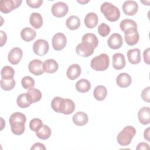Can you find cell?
Masks as SVG:
<instances>
[{
  "instance_id": "cell-1",
  "label": "cell",
  "mask_w": 150,
  "mask_h": 150,
  "mask_svg": "<svg viewBox=\"0 0 150 150\" xmlns=\"http://www.w3.org/2000/svg\"><path fill=\"white\" fill-rule=\"evenodd\" d=\"M11 131L16 135H22L25 129V124L26 121V115L20 112L12 114L9 119Z\"/></svg>"
},
{
  "instance_id": "cell-2",
  "label": "cell",
  "mask_w": 150,
  "mask_h": 150,
  "mask_svg": "<svg viewBox=\"0 0 150 150\" xmlns=\"http://www.w3.org/2000/svg\"><path fill=\"white\" fill-rule=\"evenodd\" d=\"M100 10L108 21L115 22L120 17V11L118 8L110 2H104L100 6Z\"/></svg>"
},
{
  "instance_id": "cell-3",
  "label": "cell",
  "mask_w": 150,
  "mask_h": 150,
  "mask_svg": "<svg viewBox=\"0 0 150 150\" xmlns=\"http://www.w3.org/2000/svg\"><path fill=\"white\" fill-rule=\"evenodd\" d=\"M136 134V129L132 126L125 127L118 134L117 141L121 146L128 145Z\"/></svg>"
},
{
  "instance_id": "cell-4",
  "label": "cell",
  "mask_w": 150,
  "mask_h": 150,
  "mask_svg": "<svg viewBox=\"0 0 150 150\" xmlns=\"http://www.w3.org/2000/svg\"><path fill=\"white\" fill-rule=\"evenodd\" d=\"M110 59L105 53H101L91 59L90 66L96 71H104L109 66Z\"/></svg>"
},
{
  "instance_id": "cell-5",
  "label": "cell",
  "mask_w": 150,
  "mask_h": 150,
  "mask_svg": "<svg viewBox=\"0 0 150 150\" xmlns=\"http://www.w3.org/2000/svg\"><path fill=\"white\" fill-rule=\"evenodd\" d=\"M22 2L21 0H2L0 2V11L8 13L20 6Z\"/></svg>"
},
{
  "instance_id": "cell-6",
  "label": "cell",
  "mask_w": 150,
  "mask_h": 150,
  "mask_svg": "<svg viewBox=\"0 0 150 150\" xmlns=\"http://www.w3.org/2000/svg\"><path fill=\"white\" fill-rule=\"evenodd\" d=\"M124 39L126 43L129 46L136 45L139 39L137 28H131L124 32Z\"/></svg>"
},
{
  "instance_id": "cell-7",
  "label": "cell",
  "mask_w": 150,
  "mask_h": 150,
  "mask_svg": "<svg viewBox=\"0 0 150 150\" xmlns=\"http://www.w3.org/2000/svg\"><path fill=\"white\" fill-rule=\"evenodd\" d=\"M49 49V43L45 39H38L35 41L33 45L34 53L40 56H45L48 52Z\"/></svg>"
},
{
  "instance_id": "cell-8",
  "label": "cell",
  "mask_w": 150,
  "mask_h": 150,
  "mask_svg": "<svg viewBox=\"0 0 150 150\" xmlns=\"http://www.w3.org/2000/svg\"><path fill=\"white\" fill-rule=\"evenodd\" d=\"M52 43L53 49L55 50L60 51L64 48L67 43L66 36L61 32L56 33L52 38Z\"/></svg>"
},
{
  "instance_id": "cell-9",
  "label": "cell",
  "mask_w": 150,
  "mask_h": 150,
  "mask_svg": "<svg viewBox=\"0 0 150 150\" xmlns=\"http://www.w3.org/2000/svg\"><path fill=\"white\" fill-rule=\"evenodd\" d=\"M68 11V5L63 2H58L54 4L51 9L53 15L57 18L64 16L67 13Z\"/></svg>"
},
{
  "instance_id": "cell-10",
  "label": "cell",
  "mask_w": 150,
  "mask_h": 150,
  "mask_svg": "<svg viewBox=\"0 0 150 150\" xmlns=\"http://www.w3.org/2000/svg\"><path fill=\"white\" fill-rule=\"evenodd\" d=\"M94 50V47L90 44L87 43H81L77 45L76 48L77 54L80 56L87 57L91 56Z\"/></svg>"
},
{
  "instance_id": "cell-11",
  "label": "cell",
  "mask_w": 150,
  "mask_h": 150,
  "mask_svg": "<svg viewBox=\"0 0 150 150\" xmlns=\"http://www.w3.org/2000/svg\"><path fill=\"white\" fill-rule=\"evenodd\" d=\"M28 69L29 71L35 76H40L45 72L43 63L39 59H34L30 61L28 64Z\"/></svg>"
},
{
  "instance_id": "cell-12",
  "label": "cell",
  "mask_w": 150,
  "mask_h": 150,
  "mask_svg": "<svg viewBox=\"0 0 150 150\" xmlns=\"http://www.w3.org/2000/svg\"><path fill=\"white\" fill-rule=\"evenodd\" d=\"M107 44L111 49H120L123 44V40L121 35L117 33H112L108 39Z\"/></svg>"
},
{
  "instance_id": "cell-13",
  "label": "cell",
  "mask_w": 150,
  "mask_h": 150,
  "mask_svg": "<svg viewBox=\"0 0 150 150\" xmlns=\"http://www.w3.org/2000/svg\"><path fill=\"white\" fill-rule=\"evenodd\" d=\"M23 55V52L21 49L19 47H13L12 48L8 53V61L12 64H18Z\"/></svg>"
},
{
  "instance_id": "cell-14",
  "label": "cell",
  "mask_w": 150,
  "mask_h": 150,
  "mask_svg": "<svg viewBox=\"0 0 150 150\" xmlns=\"http://www.w3.org/2000/svg\"><path fill=\"white\" fill-rule=\"evenodd\" d=\"M122 11L124 13L129 16L136 14L138 10V4L134 1H126L122 5Z\"/></svg>"
},
{
  "instance_id": "cell-15",
  "label": "cell",
  "mask_w": 150,
  "mask_h": 150,
  "mask_svg": "<svg viewBox=\"0 0 150 150\" xmlns=\"http://www.w3.org/2000/svg\"><path fill=\"white\" fill-rule=\"evenodd\" d=\"M112 60V66L116 70H121L125 66L126 62L124 55L121 53L114 54Z\"/></svg>"
},
{
  "instance_id": "cell-16",
  "label": "cell",
  "mask_w": 150,
  "mask_h": 150,
  "mask_svg": "<svg viewBox=\"0 0 150 150\" xmlns=\"http://www.w3.org/2000/svg\"><path fill=\"white\" fill-rule=\"evenodd\" d=\"M132 83L131 77L127 73H121L116 78L117 84L121 88H126L130 86Z\"/></svg>"
},
{
  "instance_id": "cell-17",
  "label": "cell",
  "mask_w": 150,
  "mask_h": 150,
  "mask_svg": "<svg viewBox=\"0 0 150 150\" xmlns=\"http://www.w3.org/2000/svg\"><path fill=\"white\" fill-rule=\"evenodd\" d=\"M65 98L60 97H55L52 100L51 107L55 112L63 114L65 107Z\"/></svg>"
},
{
  "instance_id": "cell-18",
  "label": "cell",
  "mask_w": 150,
  "mask_h": 150,
  "mask_svg": "<svg viewBox=\"0 0 150 150\" xmlns=\"http://www.w3.org/2000/svg\"><path fill=\"white\" fill-rule=\"evenodd\" d=\"M138 118L143 125H146L150 122V109L148 107H142L138 112Z\"/></svg>"
},
{
  "instance_id": "cell-19",
  "label": "cell",
  "mask_w": 150,
  "mask_h": 150,
  "mask_svg": "<svg viewBox=\"0 0 150 150\" xmlns=\"http://www.w3.org/2000/svg\"><path fill=\"white\" fill-rule=\"evenodd\" d=\"M127 57L130 63L132 64H138L141 60L140 50L138 48L129 49L127 52Z\"/></svg>"
},
{
  "instance_id": "cell-20",
  "label": "cell",
  "mask_w": 150,
  "mask_h": 150,
  "mask_svg": "<svg viewBox=\"0 0 150 150\" xmlns=\"http://www.w3.org/2000/svg\"><path fill=\"white\" fill-rule=\"evenodd\" d=\"M72 120L75 125L77 126H83L87 123L88 118L86 113L83 111H78L73 115Z\"/></svg>"
},
{
  "instance_id": "cell-21",
  "label": "cell",
  "mask_w": 150,
  "mask_h": 150,
  "mask_svg": "<svg viewBox=\"0 0 150 150\" xmlns=\"http://www.w3.org/2000/svg\"><path fill=\"white\" fill-rule=\"evenodd\" d=\"M81 72V69L80 66L78 64H73L68 67L66 75L69 79L73 80L79 77Z\"/></svg>"
},
{
  "instance_id": "cell-22",
  "label": "cell",
  "mask_w": 150,
  "mask_h": 150,
  "mask_svg": "<svg viewBox=\"0 0 150 150\" xmlns=\"http://www.w3.org/2000/svg\"><path fill=\"white\" fill-rule=\"evenodd\" d=\"M26 97L30 104L35 103L40 100L42 98V93L41 91L35 88H32L26 93Z\"/></svg>"
},
{
  "instance_id": "cell-23",
  "label": "cell",
  "mask_w": 150,
  "mask_h": 150,
  "mask_svg": "<svg viewBox=\"0 0 150 150\" xmlns=\"http://www.w3.org/2000/svg\"><path fill=\"white\" fill-rule=\"evenodd\" d=\"M98 22V18L96 13L90 12L87 13L84 18V23L87 28L91 29L95 28Z\"/></svg>"
},
{
  "instance_id": "cell-24",
  "label": "cell",
  "mask_w": 150,
  "mask_h": 150,
  "mask_svg": "<svg viewBox=\"0 0 150 150\" xmlns=\"http://www.w3.org/2000/svg\"><path fill=\"white\" fill-rule=\"evenodd\" d=\"M58 63L54 59H47L43 63V69L46 73H54L58 70Z\"/></svg>"
},
{
  "instance_id": "cell-25",
  "label": "cell",
  "mask_w": 150,
  "mask_h": 150,
  "mask_svg": "<svg viewBox=\"0 0 150 150\" xmlns=\"http://www.w3.org/2000/svg\"><path fill=\"white\" fill-rule=\"evenodd\" d=\"M29 22L30 25L35 28L39 29L43 25V18L39 13H32L29 18Z\"/></svg>"
},
{
  "instance_id": "cell-26",
  "label": "cell",
  "mask_w": 150,
  "mask_h": 150,
  "mask_svg": "<svg viewBox=\"0 0 150 150\" xmlns=\"http://www.w3.org/2000/svg\"><path fill=\"white\" fill-rule=\"evenodd\" d=\"M36 35V32L29 27L23 28L21 32V38L25 42H30L33 40Z\"/></svg>"
},
{
  "instance_id": "cell-27",
  "label": "cell",
  "mask_w": 150,
  "mask_h": 150,
  "mask_svg": "<svg viewBox=\"0 0 150 150\" xmlns=\"http://www.w3.org/2000/svg\"><path fill=\"white\" fill-rule=\"evenodd\" d=\"M107 95V90L104 86L99 85L96 86L93 91L94 97L98 101L104 100Z\"/></svg>"
},
{
  "instance_id": "cell-28",
  "label": "cell",
  "mask_w": 150,
  "mask_h": 150,
  "mask_svg": "<svg viewBox=\"0 0 150 150\" xmlns=\"http://www.w3.org/2000/svg\"><path fill=\"white\" fill-rule=\"evenodd\" d=\"M91 88L90 82L86 79H81L77 81L76 84V89L80 93H86L88 92Z\"/></svg>"
},
{
  "instance_id": "cell-29",
  "label": "cell",
  "mask_w": 150,
  "mask_h": 150,
  "mask_svg": "<svg viewBox=\"0 0 150 150\" xmlns=\"http://www.w3.org/2000/svg\"><path fill=\"white\" fill-rule=\"evenodd\" d=\"M83 43H87L92 45L94 49L96 48L98 45V39L96 35L91 33H87L84 34L81 39Z\"/></svg>"
},
{
  "instance_id": "cell-30",
  "label": "cell",
  "mask_w": 150,
  "mask_h": 150,
  "mask_svg": "<svg viewBox=\"0 0 150 150\" xmlns=\"http://www.w3.org/2000/svg\"><path fill=\"white\" fill-rule=\"evenodd\" d=\"M52 131L50 127L46 125H43L42 127L36 132V136L43 140L47 139L51 135Z\"/></svg>"
},
{
  "instance_id": "cell-31",
  "label": "cell",
  "mask_w": 150,
  "mask_h": 150,
  "mask_svg": "<svg viewBox=\"0 0 150 150\" xmlns=\"http://www.w3.org/2000/svg\"><path fill=\"white\" fill-rule=\"evenodd\" d=\"M66 24L69 29L76 30L77 29L80 25V20L78 16L71 15L67 19Z\"/></svg>"
},
{
  "instance_id": "cell-32",
  "label": "cell",
  "mask_w": 150,
  "mask_h": 150,
  "mask_svg": "<svg viewBox=\"0 0 150 150\" xmlns=\"http://www.w3.org/2000/svg\"><path fill=\"white\" fill-rule=\"evenodd\" d=\"M1 75L2 79H13L15 75V71L13 69L9 66H5L3 67L1 71Z\"/></svg>"
},
{
  "instance_id": "cell-33",
  "label": "cell",
  "mask_w": 150,
  "mask_h": 150,
  "mask_svg": "<svg viewBox=\"0 0 150 150\" xmlns=\"http://www.w3.org/2000/svg\"><path fill=\"white\" fill-rule=\"evenodd\" d=\"M16 83L13 79H5L1 78V87L5 91H9L13 89L15 86Z\"/></svg>"
},
{
  "instance_id": "cell-34",
  "label": "cell",
  "mask_w": 150,
  "mask_h": 150,
  "mask_svg": "<svg viewBox=\"0 0 150 150\" xmlns=\"http://www.w3.org/2000/svg\"><path fill=\"white\" fill-rule=\"evenodd\" d=\"M120 27L121 30L124 32L126 30L131 28H137V24L134 20L129 19H125L122 20L120 22Z\"/></svg>"
},
{
  "instance_id": "cell-35",
  "label": "cell",
  "mask_w": 150,
  "mask_h": 150,
  "mask_svg": "<svg viewBox=\"0 0 150 150\" xmlns=\"http://www.w3.org/2000/svg\"><path fill=\"white\" fill-rule=\"evenodd\" d=\"M16 103H17L18 106L22 108H27L29 107L31 104L27 98L26 93H22L19 95L17 97Z\"/></svg>"
},
{
  "instance_id": "cell-36",
  "label": "cell",
  "mask_w": 150,
  "mask_h": 150,
  "mask_svg": "<svg viewBox=\"0 0 150 150\" xmlns=\"http://www.w3.org/2000/svg\"><path fill=\"white\" fill-rule=\"evenodd\" d=\"M21 84L25 89L30 90L34 87L35 80L30 76H25L22 79Z\"/></svg>"
},
{
  "instance_id": "cell-37",
  "label": "cell",
  "mask_w": 150,
  "mask_h": 150,
  "mask_svg": "<svg viewBox=\"0 0 150 150\" xmlns=\"http://www.w3.org/2000/svg\"><path fill=\"white\" fill-rule=\"evenodd\" d=\"M65 107L63 114L65 115H69L71 114L74 111L75 104L73 100L69 98H65Z\"/></svg>"
},
{
  "instance_id": "cell-38",
  "label": "cell",
  "mask_w": 150,
  "mask_h": 150,
  "mask_svg": "<svg viewBox=\"0 0 150 150\" xmlns=\"http://www.w3.org/2000/svg\"><path fill=\"white\" fill-rule=\"evenodd\" d=\"M43 125V122L40 119L35 118L30 120L29 123V127L32 131L36 132L42 127Z\"/></svg>"
},
{
  "instance_id": "cell-39",
  "label": "cell",
  "mask_w": 150,
  "mask_h": 150,
  "mask_svg": "<svg viewBox=\"0 0 150 150\" xmlns=\"http://www.w3.org/2000/svg\"><path fill=\"white\" fill-rule=\"evenodd\" d=\"M97 30L100 36L103 37H105L108 36V35L110 33L111 29L108 25L105 23H102L98 26Z\"/></svg>"
},
{
  "instance_id": "cell-40",
  "label": "cell",
  "mask_w": 150,
  "mask_h": 150,
  "mask_svg": "<svg viewBox=\"0 0 150 150\" xmlns=\"http://www.w3.org/2000/svg\"><path fill=\"white\" fill-rule=\"evenodd\" d=\"M141 97L144 101L147 103L150 102V87L148 86L142 91Z\"/></svg>"
},
{
  "instance_id": "cell-41",
  "label": "cell",
  "mask_w": 150,
  "mask_h": 150,
  "mask_svg": "<svg viewBox=\"0 0 150 150\" xmlns=\"http://www.w3.org/2000/svg\"><path fill=\"white\" fill-rule=\"evenodd\" d=\"M26 2L29 6L33 8H39L43 3L42 0H26Z\"/></svg>"
},
{
  "instance_id": "cell-42",
  "label": "cell",
  "mask_w": 150,
  "mask_h": 150,
  "mask_svg": "<svg viewBox=\"0 0 150 150\" xmlns=\"http://www.w3.org/2000/svg\"><path fill=\"white\" fill-rule=\"evenodd\" d=\"M0 36H1V39H0V46L1 47H2L6 42L7 40V36L5 32L3 30L0 31Z\"/></svg>"
},
{
  "instance_id": "cell-43",
  "label": "cell",
  "mask_w": 150,
  "mask_h": 150,
  "mask_svg": "<svg viewBox=\"0 0 150 150\" xmlns=\"http://www.w3.org/2000/svg\"><path fill=\"white\" fill-rule=\"evenodd\" d=\"M31 150H38V149H40V150H45L46 149V147L45 146L44 144L40 143V142H36L35 144H33L32 145V146L30 148Z\"/></svg>"
},
{
  "instance_id": "cell-44",
  "label": "cell",
  "mask_w": 150,
  "mask_h": 150,
  "mask_svg": "<svg viewBox=\"0 0 150 150\" xmlns=\"http://www.w3.org/2000/svg\"><path fill=\"white\" fill-rule=\"evenodd\" d=\"M144 60L145 63H146L148 64H149L150 61H149V48H147L146 50L144 51Z\"/></svg>"
},
{
  "instance_id": "cell-45",
  "label": "cell",
  "mask_w": 150,
  "mask_h": 150,
  "mask_svg": "<svg viewBox=\"0 0 150 150\" xmlns=\"http://www.w3.org/2000/svg\"><path fill=\"white\" fill-rule=\"evenodd\" d=\"M136 149L137 150H138V149H149V146L147 143L141 142L138 144Z\"/></svg>"
},
{
  "instance_id": "cell-46",
  "label": "cell",
  "mask_w": 150,
  "mask_h": 150,
  "mask_svg": "<svg viewBox=\"0 0 150 150\" xmlns=\"http://www.w3.org/2000/svg\"><path fill=\"white\" fill-rule=\"evenodd\" d=\"M149 129L150 128H146L145 131H144V138L145 139H146L148 141H150V135H149Z\"/></svg>"
},
{
  "instance_id": "cell-47",
  "label": "cell",
  "mask_w": 150,
  "mask_h": 150,
  "mask_svg": "<svg viewBox=\"0 0 150 150\" xmlns=\"http://www.w3.org/2000/svg\"><path fill=\"white\" fill-rule=\"evenodd\" d=\"M89 2V1L88 0H87V1H83V0H80V1H77V2H79V3H80V4H87V3H88Z\"/></svg>"
}]
</instances>
